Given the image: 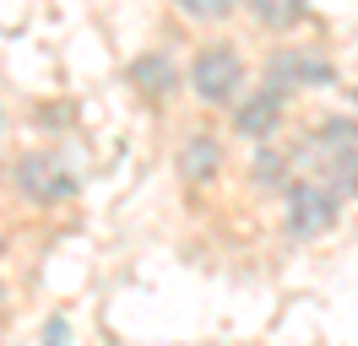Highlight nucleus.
Segmentation results:
<instances>
[{"label": "nucleus", "mask_w": 358, "mask_h": 346, "mask_svg": "<svg viewBox=\"0 0 358 346\" xmlns=\"http://www.w3.org/2000/svg\"><path fill=\"white\" fill-rule=\"evenodd\" d=\"M185 92L201 108H234L250 92V60L239 43H201L185 65Z\"/></svg>", "instance_id": "obj_1"}, {"label": "nucleus", "mask_w": 358, "mask_h": 346, "mask_svg": "<svg viewBox=\"0 0 358 346\" xmlns=\"http://www.w3.org/2000/svg\"><path fill=\"white\" fill-rule=\"evenodd\" d=\"M342 200H348V190H336L331 179L293 173V184L282 190V227H288V238L310 243V238L331 233L336 216H342Z\"/></svg>", "instance_id": "obj_2"}, {"label": "nucleus", "mask_w": 358, "mask_h": 346, "mask_svg": "<svg viewBox=\"0 0 358 346\" xmlns=\"http://www.w3.org/2000/svg\"><path fill=\"white\" fill-rule=\"evenodd\" d=\"M304 151H310L304 173H320V179H331L336 190H348V195L358 190V119H348V114L326 119Z\"/></svg>", "instance_id": "obj_3"}, {"label": "nucleus", "mask_w": 358, "mask_h": 346, "mask_svg": "<svg viewBox=\"0 0 358 346\" xmlns=\"http://www.w3.org/2000/svg\"><path fill=\"white\" fill-rule=\"evenodd\" d=\"M288 103H293L288 86H277V82L261 76L239 103L228 108V114H234V135H239V141H255V146H266L271 135L282 130V119H288Z\"/></svg>", "instance_id": "obj_4"}, {"label": "nucleus", "mask_w": 358, "mask_h": 346, "mask_svg": "<svg viewBox=\"0 0 358 346\" xmlns=\"http://www.w3.org/2000/svg\"><path fill=\"white\" fill-rule=\"evenodd\" d=\"M11 184L17 195H27L33 206H60L76 195V179L60 157H49V151H22L17 163H11Z\"/></svg>", "instance_id": "obj_5"}, {"label": "nucleus", "mask_w": 358, "mask_h": 346, "mask_svg": "<svg viewBox=\"0 0 358 346\" xmlns=\"http://www.w3.org/2000/svg\"><path fill=\"white\" fill-rule=\"evenodd\" d=\"M266 82L288 86V92H304V86H331L336 82V65L320 54V49H310V43H277L266 54V70H261Z\"/></svg>", "instance_id": "obj_6"}, {"label": "nucleus", "mask_w": 358, "mask_h": 346, "mask_svg": "<svg viewBox=\"0 0 358 346\" xmlns=\"http://www.w3.org/2000/svg\"><path fill=\"white\" fill-rule=\"evenodd\" d=\"M174 168L179 179L190 184V190H206V184H217L223 179V141L212 135V130H190L174 151Z\"/></svg>", "instance_id": "obj_7"}, {"label": "nucleus", "mask_w": 358, "mask_h": 346, "mask_svg": "<svg viewBox=\"0 0 358 346\" xmlns=\"http://www.w3.org/2000/svg\"><path fill=\"white\" fill-rule=\"evenodd\" d=\"M125 82H131L141 98L163 103V98H174L179 86H185V70H179V60L169 49H147V54H136V60L125 65Z\"/></svg>", "instance_id": "obj_8"}, {"label": "nucleus", "mask_w": 358, "mask_h": 346, "mask_svg": "<svg viewBox=\"0 0 358 346\" xmlns=\"http://www.w3.org/2000/svg\"><path fill=\"white\" fill-rule=\"evenodd\" d=\"M250 22L261 27V33H293V27H304V17H310V0H245Z\"/></svg>", "instance_id": "obj_9"}, {"label": "nucleus", "mask_w": 358, "mask_h": 346, "mask_svg": "<svg viewBox=\"0 0 358 346\" xmlns=\"http://www.w3.org/2000/svg\"><path fill=\"white\" fill-rule=\"evenodd\" d=\"M250 184L255 190H288L293 184V157L282 146H255V157H250Z\"/></svg>", "instance_id": "obj_10"}, {"label": "nucleus", "mask_w": 358, "mask_h": 346, "mask_svg": "<svg viewBox=\"0 0 358 346\" xmlns=\"http://www.w3.org/2000/svg\"><path fill=\"white\" fill-rule=\"evenodd\" d=\"M174 11L196 27H212V22H228L234 11H245V0H174Z\"/></svg>", "instance_id": "obj_11"}, {"label": "nucleus", "mask_w": 358, "mask_h": 346, "mask_svg": "<svg viewBox=\"0 0 358 346\" xmlns=\"http://www.w3.org/2000/svg\"><path fill=\"white\" fill-rule=\"evenodd\" d=\"M38 346H71V324H66V314H55V319L44 324V336H38Z\"/></svg>", "instance_id": "obj_12"}, {"label": "nucleus", "mask_w": 358, "mask_h": 346, "mask_svg": "<svg viewBox=\"0 0 358 346\" xmlns=\"http://www.w3.org/2000/svg\"><path fill=\"white\" fill-rule=\"evenodd\" d=\"M0 135H6V108H0Z\"/></svg>", "instance_id": "obj_13"}]
</instances>
